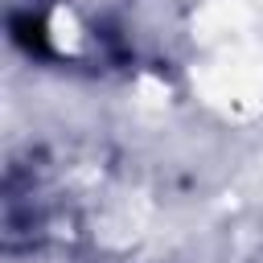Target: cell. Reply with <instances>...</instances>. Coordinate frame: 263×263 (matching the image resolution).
<instances>
[{"label":"cell","instance_id":"6da1fadb","mask_svg":"<svg viewBox=\"0 0 263 263\" xmlns=\"http://www.w3.org/2000/svg\"><path fill=\"white\" fill-rule=\"evenodd\" d=\"M0 205H4L0 210V234H4L8 255L37 251V247L53 242L70 222V201L58 185L53 164L33 148L8 164Z\"/></svg>","mask_w":263,"mask_h":263},{"label":"cell","instance_id":"7a4b0ae2","mask_svg":"<svg viewBox=\"0 0 263 263\" xmlns=\"http://www.w3.org/2000/svg\"><path fill=\"white\" fill-rule=\"evenodd\" d=\"M12 41L41 62H82V58H111V37L95 25H82L62 0H25L12 8Z\"/></svg>","mask_w":263,"mask_h":263}]
</instances>
